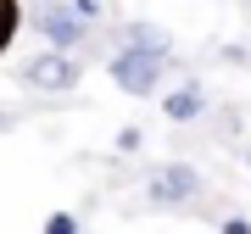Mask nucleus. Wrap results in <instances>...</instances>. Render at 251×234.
I'll use <instances>...</instances> for the list:
<instances>
[{
    "mask_svg": "<svg viewBox=\"0 0 251 234\" xmlns=\"http://www.w3.org/2000/svg\"><path fill=\"white\" fill-rule=\"evenodd\" d=\"M168 67H173V56H151V50H134V45H117L106 56V72H112V84L123 95H156L162 90V78H168Z\"/></svg>",
    "mask_w": 251,
    "mask_h": 234,
    "instance_id": "obj_1",
    "label": "nucleus"
},
{
    "mask_svg": "<svg viewBox=\"0 0 251 234\" xmlns=\"http://www.w3.org/2000/svg\"><path fill=\"white\" fill-rule=\"evenodd\" d=\"M23 84L28 90H39V95H67V90H78L84 84V67H78V56L73 50H39V56H28L23 62Z\"/></svg>",
    "mask_w": 251,
    "mask_h": 234,
    "instance_id": "obj_2",
    "label": "nucleus"
},
{
    "mask_svg": "<svg viewBox=\"0 0 251 234\" xmlns=\"http://www.w3.org/2000/svg\"><path fill=\"white\" fill-rule=\"evenodd\" d=\"M90 28H95V23H84L67 0H45V6H34V34L45 39L50 50H78V45H90Z\"/></svg>",
    "mask_w": 251,
    "mask_h": 234,
    "instance_id": "obj_3",
    "label": "nucleus"
},
{
    "mask_svg": "<svg viewBox=\"0 0 251 234\" xmlns=\"http://www.w3.org/2000/svg\"><path fill=\"white\" fill-rule=\"evenodd\" d=\"M201 173L190 167V162H162L151 179H145V201L162 212H173V207H190V201H201Z\"/></svg>",
    "mask_w": 251,
    "mask_h": 234,
    "instance_id": "obj_4",
    "label": "nucleus"
},
{
    "mask_svg": "<svg viewBox=\"0 0 251 234\" xmlns=\"http://www.w3.org/2000/svg\"><path fill=\"white\" fill-rule=\"evenodd\" d=\"M206 84L201 78H184V84H173L168 95H162V112H168V123H196V117H206Z\"/></svg>",
    "mask_w": 251,
    "mask_h": 234,
    "instance_id": "obj_5",
    "label": "nucleus"
},
{
    "mask_svg": "<svg viewBox=\"0 0 251 234\" xmlns=\"http://www.w3.org/2000/svg\"><path fill=\"white\" fill-rule=\"evenodd\" d=\"M117 45H134V50H151V56H173V34L156 28V23H145V17H134V23L117 28Z\"/></svg>",
    "mask_w": 251,
    "mask_h": 234,
    "instance_id": "obj_6",
    "label": "nucleus"
},
{
    "mask_svg": "<svg viewBox=\"0 0 251 234\" xmlns=\"http://www.w3.org/2000/svg\"><path fill=\"white\" fill-rule=\"evenodd\" d=\"M45 234H84V229H78L73 212H50V217H45Z\"/></svg>",
    "mask_w": 251,
    "mask_h": 234,
    "instance_id": "obj_7",
    "label": "nucleus"
},
{
    "mask_svg": "<svg viewBox=\"0 0 251 234\" xmlns=\"http://www.w3.org/2000/svg\"><path fill=\"white\" fill-rule=\"evenodd\" d=\"M67 6L78 11L84 23H100V17H106V0H67Z\"/></svg>",
    "mask_w": 251,
    "mask_h": 234,
    "instance_id": "obj_8",
    "label": "nucleus"
},
{
    "mask_svg": "<svg viewBox=\"0 0 251 234\" xmlns=\"http://www.w3.org/2000/svg\"><path fill=\"white\" fill-rule=\"evenodd\" d=\"M140 145H145V134H140V128H117V151H123V156H134Z\"/></svg>",
    "mask_w": 251,
    "mask_h": 234,
    "instance_id": "obj_9",
    "label": "nucleus"
},
{
    "mask_svg": "<svg viewBox=\"0 0 251 234\" xmlns=\"http://www.w3.org/2000/svg\"><path fill=\"white\" fill-rule=\"evenodd\" d=\"M218 234H251V223H246V217H224V223H218Z\"/></svg>",
    "mask_w": 251,
    "mask_h": 234,
    "instance_id": "obj_10",
    "label": "nucleus"
},
{
    "mask_svg": "<svg viewBox=\"0 0 251 234\" xmlns=\"http://www.w3.org/2000/svg\"><path fill=\"white\" fill-rule=\"evenodd\" d=\"M246 167H251V145H246Z\"/></svg>",
    "mask_w": 251,
    "mask_h": 234,
    "instance_id": "obj_11",
    "label": "nucleus"
},
{
    "mask_svg": "<svg viewBox=\"0 0 251 234\" xmlns=\"http://www.w3.org/2000/svg\"><path fill=\"white\" fill-rule=\"evenodd\" d=\"M28 6H45V0H28Z\"/></svg>",
    "mask_w": 251,
    "mask_h": 234,
    "instance_id": "obj_12",
    "label": "nucleus"
}]
</instances>
